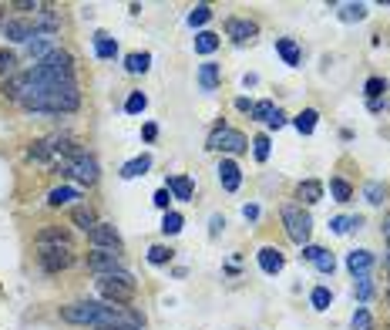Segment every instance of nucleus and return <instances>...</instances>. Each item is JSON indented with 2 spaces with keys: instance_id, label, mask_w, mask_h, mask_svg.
<instances>
[{
  "instance_id": "f257e3e1",
  "label": "nucleus",
  "mask_w": 390,
  "mask_h": 330,
  "mask_svg": "<svg viewBox=\"0 0 390 330\" xmlns=\"http://www.w3.org/2000/svg\"><path fill=\"white\" fill-rule=\"evenodd\" d=\"M17 105L34 115H68V112H78L81 91L78 84H40V81L24 78V95Z\"/></svg>"
},
{
  "instance_id": "f03ea898",
  "label": "nucleus",
  "mask_w": 390,
  "mask_h": 330,
  "mask_svg": "<svg viewBox=\"0 0 390 330\" xmlns=\"http://www.w3.org/2000/svg\"><path fill=\"white\" fill-rule=\"evenodd\" d=\"M27 81H40V84H75V58L68 51L54 47L47 58H40L31 71H24Z\"/></svg>"
},
{
  "instance_id": "7ed1b4c3",
  "label": "nucleus",
  "mask_w": 390,
  "mask_h": 330,
  "mask_svg": "<svg viewBox=\"0 0 390 330\" xmlns=\"http://www.w3.org/2000/svg\"><path fill=\"white\" fill-rule=\"evenodd\" d=\"M95 287H98V293H101L108 303H128V300L135 297V290H138L135 276H132L128 270L104 273V276H98V280H95Z\"/></svg>"
},
{
  "instance_id": "20e7f679",
  "label": "nucleus",
  "mask_w": 390,
  "mask_h": 330,
  "mask_svg": "<svg viewBox=\"0 0 390 330\" xmlns=\"http://www.w3.org/2000/svg\"><path fill=\"white\" fill-rule=\"evenodd\" d=\"M0 31H3V38L14 40V44H31L34 38H51L54 34L40 17H7Z\"/></svg>"
},
{
  "instance_id": "39448f33",
  "label": "nucleus",
  "mask_w": 390,
  "mask_h": 330,
  "mask_svg": "<svg viewBox=\"0 0 390 330\" xmlns=\"http://www.w3.org/2000/svg\"><path fill=\"white\" fill-rule=\"evenodd\" d=\"M101 313H104V303H98V300H75V303L61 307V320L78 324V327H98Z\"/></svg>"
},
{
  "instance_id": "423d86ee",
  "label": "nucleus",
  "mask_w": 390,
  "mask_h": 330,
  "mask_svg": "<svg viewBox=\"0 0 390 330\" xmlns=\"http://www.w3.org/2000/svg\"><path fill=\"white\" fill-rule=\"evenodd\" d=\"M283 226H286V236L299 246H310V233H313V219L310 213H303L299 206H283Z\"/></svg>"
},
{
  "instance_id": "0eeeda50",
  "label": "nucleus",
  "mask_w": 390,
  "mask_h": 330,
  "mask_svg": "<svg viewBox=\"0 0 390 330\" xmlns=\"http://www.w3.org/2000/svg\"><path fill=\"white\" fill-rule=\"evenodd\" d=\"M209 149L212 152H226V156H242L249 149V138L242 132H235V128H229V125H222V128H215L209 135Z\"/></svg>"
},
{
  "instance_id": "6e6552de",
  "label": "nucleus",
  "mask_w": 390,
  "mask_h": 330,
  "mask_svg": "<svg viewBox=\"0 0 390 330\" xmlns=\"http://www.w3.org/2000/svg\"><path fill=\"white\" fill-rule=\"evenodd\" d=\"M38 263L47 273L68 270L75 263V246H38Z\"/></svg>"
},
{
  "instance_id": "1a4fd4ad",
  "label": "nucleus",
  "mask_w": 390,
  "mask_h": 330,
  "mask_svg": "<svg viewBox=\"0 0 390 330\" xmlns=\"http://www.w3.org/2000/svg\"><path fill=\"white\" fill-rule=\"evenodd\" d=\"M88 270L104 276V273H121L125 270V256L115 250H91L88 253Z\"/></svg>"
},
{
  "instance_id": "9d476101",
  "label": "nucleus",
  "mask_w": 390,
  "mask_h": 330,
  "mask_svg": "<svg viewBox=\"0 0 390 330\" xmlns=\"http://www.w3.org/2000/svg\"><path fill=\"white\" fill-rule=\"evenodd\" d=\"M64 175L78 179L81 186H95V182H98V158L84 152L81 158H75V162H68V172H64Z\"/></svg>"
},
{
  "instance_id": "9b49d317",
  "label": "nucleus",
  "mask_w": 390,
  "mask_h": 330,
  "mask_svg": "<svg viewBox=\"0 0 390 330\" xmlns=\"http://www.w3.org/2000/svg\"><path fill=\"white\" fill-rule=\"evenodd\" d=\"M88 243H91L95 250H118V246H121V233H118L111 223H98L95 230L88 233Z\"/></svg>"
},
{
  "instance_id": "f8f14e48",
  "label": "nucleus",
  "mask_w": 390,
  "mask_h": 330,
  "mask_svg": "<svg viewBox=\"0 0 390 330\" xmlns=\"http://www.w3.org/2000/svg\"><path fill=\"white\" fill-rule=\"evenodd\" d=\"M259 34V24L249 17H229L226 20V38H233L235 44H246Z\"/></svg>"
},
{
  "instance_id": "ddd939ff",
  "label": "nucleus",
  "mask_w": 390,
  "mask_h": 330,
  "mask_svg": "<svg viewBox=\"0 0 390 330\" xmlns=\"http://www.w3.org/2000/svg\"><path fill=\"white\" fill-rule=\"evenodd\" d=\"M256 256H259V267H263V273H270V276H276V273L286 267V256L276 250V246H263Z\"/></svg>"
},
{
  "instance_id": "4468645a",
  "label": "nucleus",
  "mask_w": 390,
  "mask_h": 330,
  "mask_svg": "<svg viewBox=\"0 0 390 330\" xmlns=\"http://www.w3.org/2000/svg\"><path fill=\"white\" fill-rule=\"evenodd\" d=\"M219 182H222L226 193H235V189H239L242 172H239V165H235L233 158H222V162H219Z\"/></svg>"
},
{
  "instance_id": "2eb2a0df",
  "label": "nucleus",
  "mask_w": 390,
  "mask_h": 330,
  "mask_svg": "<svg viewBox=\"0 0 390 330\" xmlns=\"http://www.w3.org/2000/svg\"><path fill=\"white\" fill-rule=\"evenodd\" d=\"M169 193H172V199H178V202H192L195 195V186L189 175H169V186H165Z\"/></svg>"
},
{
  "instance_id": "dca6fc26",
  "label": "nucleus",
  "mask_w": 390,
  "mask_h": 330,
  "mask_svg": "<svg viewBox=\"0 0 390 330\" xmlns=\"http://www.w3.org/2000/svg\"><path fill=\"white\" fill-rule=\"evenodd\" d=\"M34 243H38V246H71V233L61 230V226H47V230H40V233L34 236Z\"/></svg>"
},
{
  "instance_id": "f3484780",
  "label": "nucleus",
  "mask_w": 390,
  "mask_h": 330,
  "mask_svg": "<svg viewBox=\"0 0 390 330\" xmlns=\"http://www.w3.org/2000/svg\"><path fill=\"white\" fill-rule=\"evenodd\" d=\"M373 267V253L370 250H353L347 253V270L353 273V276H364V273H370Z\"/></svg>"
},
{
  "instance_id": "a211bd4d",
  "label": "nucleus",
  "mask_w": 390,
  "mask_h": 330,
  "mask_svg": "<svg viewBox=\"0 0 390 330\" xmlns=\"http://www.w3.org/2000/svg\"><path fill=\"white\" fill-rule=\"evenodd\" d=\"M75 199H81V193L75 189V186H58V189H51V193H47V206L61 209V206H71Z\"/></svg>"
},
{
  "instance_id": "6ab92c4d",
  "label": "nucleus",
  "mask_w": 390,
  "mask_h": 330,
  "mask_svg": "<svg viewBox=\"0 0 390 330\" xmlns=\"http://www.w3.org/2000/svg\"><path fill=\"white\" fill-rule=\"evenodd\" d=\"M296 195L303 199V206H316V202L323 199V182H316V179H306V182H299Z\"/></svg>"
},
{
  "instance_id": "aec40b11",
  "label": "nucleus",
  "mask_w": 390,
  "mask_h": 330,
  "mask_svg": "<svg viewBox=\"0 0 390 330\" xmlns=\"http://www.w3.org/2000/svg\"><path fill=\"white\" fill-rule=\"evenodd\" d=\"M198 88L202 91H215L219 88V64H212V61L198 64Z\"/></svg>"
},
{
  "instance_id": "412c9836",
  "label": "nucleus",
  "mask_w": 390,
  "mask_h": 330,
  "mask_svg": "<svg viewBox=\"0 0 390 330\" xmlns=\"http://www.w3.org/2000/svg\"><path fill=\"white\" fill-rule=\"evenodd\" d=\"M71 219H75V226L84 230V233H91V230L98 226V216H95L91 206H75V209H71Z\"/></svg>"
},
{
  "instance_id": "4be33fe9",
  "label": "nucleus",
  "mask_w": 390,
  "mask_h": 330,
  "mask_svg": "<svg viewBox=\"0 0 390 330\" xmlns=\"http://www.w3.org/2000/svg\"><path fill=\"white\" fill-rule=\"evenodd\" d=\"M148 68H152V54H148V51H135V54L125 58V71H128V75H145Z\"/></svg>"
},
{
  "instance_id": "5701e85b",
  "label": "nucleus",
  "mask_w": 390,
  "mask_h": 330,
  "mask_svg": "<svg viewBox=\"0 0 390 330\" xmlns=\"http://www.w3.org/2000/svg\"><path fill=\"white\" fill-rule=\"evenodd\" d=\"M148 169H152V156H138L121 165V179H138V175H145Z\"/></svg>"
},
{
  "instance_id": "b1692460",
  "label": "nucleus",
  "mask_w": 390,
  "mask_h": 330,
  "mask_svg": "<svg viewBox=\"0 0 390 330\" xmlns=\"http://www.w3.org/2000/svg\"><path fill=\"white\" fill-rule=\"evenodd\" d=\"M276 51H279V58L286 61L290 68H299V47H296L292 38H279L276 40Z\"/></svg>"
},
{
  "instance_id": "393cba45",
  "label": "nucleus",
  "mask_w": 390,
  "mask_h": 330,
  "mask_svg": "<svg viewBox=\"0 0 390 330\" xmlns=\"http://www.w3.org/2000/svg\"><path fill=\"white\" fill-rule=\"evenodd\" d=\"M95 54H98L101 61L115 58V54H118V40H115V38H108L104 31H98V34H95Z\"/></svg>"
},
{
  "instance_id": "a878e982",
  "label": "nucleus",
  "mask_w": 390,
  "mask_h": 330,
  "mask_svg": "<svg viewBox=\"0 0 390 330\" xmlns=\"http://www.w3.org/2000/svg\"><path fill=\"white\" fill-rule=\"evenodd\" d=\"M316 121H320V112H316V108H306V112H299V115L292 118V125H296L299 135H313Z\"/></svg>"
},
{
  "instance_id": "bb28decb",
  "label": "nucleus",
  "mask_w": 390,
  "mask_h": 330,
  "mask_svg": "<svg viewBox=\"0 0 390 330\" xmlns=\"http://www.w3.org/2000/svg\"><path fill=\"white\" fill-rule=\"evenodd\" d=\"M27 158H31V162H51V158H54L51 138H38V142H31V149H27Z\"/></svg>"
},
{
  "instance_id": "cd10ccee",
  "label": "nucleus",
  "mask_w": 390,
  "mask_h": 330,
  "mask_svg": "<svg viewBox=\"0 0 390 330\" xmlns=\"http://www.w3.org/2000/svg\"><path fill=\"white\" fill-rule=\"evenodd\" d=\"M0 95L10 98V101H20V95H24V75H10L7 81H0Z\"/></svg>"
},
{
  "instance_id": "c85d7f7f",
  "label": "nucleus",
  "mask_w": 390,
  "mask_h": 330,
  "mask_svg": "<svg viewBox=\"0 0 390 330\" xmlns=\"http://www.w3.org/2000/svg\"><path fill=\"white\" fill-rule=\"evenodd\" d=\"M360 226H364V219H360V216H336V219H330V230L336 236L350 233V230H360Z\"/></svg>"
},
{
  "instance_id": "c756f323",
  "label": "nucleus",
  "mask_w": 390,
  "mask_h": 330,
  "mask_svg": "<svg viewBox=\"0 0 390 330\" xmlns=\"http://www.w3.org/2000/svg\"><path fill=\"white\" fill-rule=\"evenodd\" d=\"M215 47H219V34H212V31L195 34V54H212Z\"/></svg>"
},
{
  "instance_id": "7c9ffc66",
  "label": "nucleus",
  "mask_w": 390,
  "mask_h": 330,
  "mask_svg": "<svg viewBox=\"0 0 390 330\" xmlns=\"http://www.w3.org/2000/svg\"><path fill=\"white\" fill-rule=\"evenodd\" d=\"M24 51H27V54L34 58V64H38V61H40V58H47V54H51L54 47H51V38H34L31 44H24Z\"/></svg>"
},
{
  "instance_id": "2f4dec72",
  "label": "nucleus",
  "mask_w": 390,
  "mask_h": 330,
  "mask_svg": "<svg viewBox=\"0 0 390 330\" xmlns=\"http://www.w3.org/2000/svg\"><path fill=\"white\" fill-rule=\"evenodd\" d=\"M10 75H17V54L0 47V81H7Z\"/></svg>"
},
{
  "instance_id": "473e14b6",
  "label": "nucleus",
  "mask_w": 390,
  "mask_h": 330,
  "mask_svg": "<svg viewBox=\"0 0 390 330\" xmlns=\"http://www.w3.org/2000/svg\"><path fill=\"white\" fill-rule=\"evenodd\" d=\"M182 223H185V219H182V213L169 209V213L162 216V233H165V236H178V233H182Z\"/></svg>"
},
{
  "instance_id": "72a5a7b5",
  "label": "nucleus",
  "mask_w": 390,
  "mask_h": 330,
  "mask_svg": "<svg viewBox=\"0 0 390 330\" xmlns=\"http://www.w3.org/2000/svg\"><path fill=\"white\" fill-rule=\"evenodd\" d=\"M336 14H340V20H347V24H353V20H364V17H367V3H343Z\"/></svg>"
},
{
  "instance_id": "f704fd0d",
  "label": "nucleus",
  "mask_w": 390,
  "mask_h": 330,
  "mask_svg": "<svg viewBox=\"0 0 390 330\" xmlns=\"http://www.w3.org/2000/svg\"><path fill=\"white\" fill-rule=\"evenodd\" d=\"M310 303H313V310H330L333 293L327 290V287H316V290L310 293Z\"/></svg>"
},
{
  "instance_id": "c9c22d12",
  "label": "nucleus",
  "mask_w": 390,
  "mask_h": 330,
  "mask_svg": "<svg viewBox=\"0 0 390 330\" xmlns=\"http://www.w3.org/2000/svg\"><path fill=\"white\" fill-rule=\"evenodd\" d=\"M209 17H212V7H209V3H195L192 10H189V24H192V27L209 24Z\"/></svg>"
},
{
  "instance_id": "e433bc0d",
  "label": "nucleus",
  "mask_w": 390,
  "mask_h": 330,
  "mask_svg": "<svg viewBox=\"0 0 390 330\" xmlns=\"http://www.w3.org/2000/svg\"><path fill=\"white\" fill-rule=\"evenodd\" d=\"M330 193H333L336 202H350L353 189H350V182H347V179H330Z\"/></svg>"
},
{
  "instance_id": "4c0bfd02",
  "label": "nucleus",
  "mask_w": 390,
  "mask_h": 330,
  "mask_svg": "<svg viewBox=\"0 0 390 330\" xmlns=\"http://www.w3.org/2000/svg\"><path fill=\"white\" fill-rule=\"evenodd\" d=\"M145 108H148V98L141 95V91H132L128 101H125V112H128V115H141Z\"/></svg>"
},
{
  "instance_id": "58836bf2",
  "label": "nucleus",
  "mask_w": 390,
  "mask_h": 330,
  "mask_svg": "<svg viewBox=\"0 0 390 330\" xmlns=\"http://www.w3.org/2000/svg\"><path fill=\"white\" fill-rule=\"evenodd\" d=\"M364 195H367L370 206H380L384 195H387V189H384V182H367V186H364Z\"/></svg>"
},
{
  "instance_id": "ea45409f",
  "label": "nucleus",
  "mask_w": 390,
  "mask_h": 330,
  "mask_svg": "<svg viewBox=\"0 0 390 330\" xmlns=\"http://www.w3.org/2000/svg\"><path fill=\"white\" fill-rule=\"evenodd\" d=\"M249 145H253L256 162H266V158H270V135H256Z\"/></svg>"
},
{
  "instance_id": "a19ab883",
  "label": "nucleus",
  "mask_w": 390,
  "mask_h": 330,
  "mask_svg": "<svg viewBox=\"0 0 390 330\" xmlns=\"http://www.w3.org/2000/svg\"><path fill=\"white\" fill-rule=\"evenodd\" d=\"M353 293H357V300L364 303V300H370V293H373V283H370V276L364 273V276H357V283H353Z\"/></svg>"
},
{
  "instance_id": "79ce46f5",
  "label": "nucleus",
  "mask_w": 390,
  "mask_h": 330,
  "mask_svg": "<svg viewBox=\"0 0 390 330\" xmlns=\"http://www.w3.org/2000/svg\"><path fill=\"white\" fill-rule=\"evenodd\" d=\"M350 327L353 330H370L373 327V317L367 307H357V313H353V320H350Z\"/></svg>"
},
{
  "instance_id": "37998d69",
  "label": "nucleus",
  "mask_w": 390,
  "mask_h": 330,
  "mask_svg": "<svg viewBox=\"0 0 390 330\" xmlns=\"http://www.w3.org/2000/svg\"><path fill=\"white\" fill-rule=\"evenodd\" d=\"M364 91H367V98H370V105H377V98L387 91V81H384V78H370L367 84H364Z\"/></svg>"
},
{
  "instance_id": "c03bdc74",
  "label": "nucleus",
  "mask_w": 390,
  "mask_h": 330,
  "mask_svg": "<svg viewBox=\"0 0 390 330\" xmlns=\"http://www.w3.org/2000/svg\"><path fill=\"white\" fill-rule=\"evenodd\" d=\"M148 263H155V267L172 263V250H169V246H152V250H148Z\"/></svg>"
},
{
  "instance_id": "a18cd8bd",
  "label": "nucleus",
  "mask_w": 390,
  "mask_h": 330,
  "mask_svg": "<svg viewBox=\"0 0 390 330\" xmlns=\"http://www.w3.org/2000/svg\"><path fill=\"white\" fill-rule=\"evenodd\" d=\"M273 112H276L273 101H256V105H253V118H259V121H270V118H273Z\"/></svg>"
},
{
  "instance_id": "49530a36",
  "label": "nucleus",
  "mask_w": 390,
  "mask_h": 330,
  "mask_svg": "<svg viewBox=\"0 0 390 330\" xmlns=\"http://www.w3.org/2000/svg\"><path fill=\"white\" fill-rule=\"evenodd\" d=\"M316 270H320V273H333V270H336V260H333V253H327V250L320 253V260H316Z\"/></svg>"
},
{
  "instance_id": "de8ad7c7",
  "label": "nucleus",
  "mask_w": 390,
  "mask_h": 330,
  "mask_svg": "<svg viewBox=\"0 0 390 330\" xmlns=\"http://www.w3.org/2000/svg\"><path fill=\"white\" fill-rule=\"evenodd\" d=\"M222 230H226V216H219V213H215L212 219H209V236H219Z\"/></svg>"
},
{
  "instance_id": "09e8293b",
  "label": "nucleus",
  "mask_w": 390,
  "mask_h": 330,
  "mask_svg": "<svg viewBox=\"0 0 390 330\" xmlns=\"http://www.w3.org/2000/svg\"><path fill=\"white\" fill-rule=\"evenodd\" d=\"M169 202H172V193H169V189H158V193H155V206L169 213Z\"/></svg>"
},
{
  "instance_id": "8fccbe9b",
  "label": "nucleus",
  "mask_w": 390,
  "mask_h": 330,
  "mask_svg": "<svg viewBox=\"0 0 390 330\" xmlns=\"http://www.w3.org/2000/svg\"><path fill=\"white\" fill-rule=\"evenodd\" d=\"M286 121H290V118H286V115H283V112H279V108H276V112H273V118H270L266 125H270V128H273V132H276V128H283Z\"/></svg>"
},
{
  "instance_id": "3c124183",
  "label": "nucleus",
  "mask_w": 390,
  "mask_h": 330,
  "mask_svg": "<svg viewBox=\"0 0 390 330\" xmlns=\"http://www.w3.org/2000/svg\"><path fill=\"white\" fill-rule=\"evenodd\" d=\"M141 138H145V142H155V138H158V125H155V121H148V125L141 128Z\"/></svg>"
},
{
  "instance_id": "603ef678",
  "label": "nucleus",
  "mask_w": 390,
  "mask_h": 330,
  "mask_svg": "<svg viewBox=\"0 0 390 330\" xmlns=\"http://www.w3.org/2000/svg\"><path fill=\"white\" fill-rule=\"evenodd\" d=\"M242 216H246L249 223H256V219H259V206H256V202H246V206H242Z\"/></svg>"
},
{
  "instance_id": "864d4df0",
  "label": "nucleus",
  "mask_w": 390,
  "mask_h": 330,
  "mask_svg": "<svg viewBox=\"0 0 390 330\" xmlns=\"http://www.w3.org/2000/svg\"><path fill=\"white\" fill-rule=\"evenodd\" d=\"M320 253H323V246H303V260L316 263V260H320Z\"/></svg>"
},
{
  "instance_id": "5fc2aeb1",
  "label": "nucleus",
  "mask_w": 390,
  "mask_h": 330,
  "mask_svg": "<svg viewBox=\"0 0 390 330\" xmlns=\"http://www.w3.org/2000/svg\"><path fill=\"white\" fill-rule=\"evenodd\" d=\"M235 108H239V112H253V105H249V98H235Z\"/></svg>"
},
{
  "instance_id": "6e6d98bb",
  "label": "nucleus",
  "mask_w": 390,
  "mask_h": 330,
  "mask_svg": "<svg viewBox=\"0 0 390 330\" xmlns=\"http://www.w3.org/2000/svg\"><path fill=\"white\" fill-rule=\"evenodd\" d=\"M3 10H7V7H3V3H0V17H3ZM0 27H3V20H0Z\"/></svg>"
},
{
  "instance_id": "4d7b16f0",
  "label": "nucleus",
  "mask_w": 390,
  "mask_h": 330,
  "mask_svg": "<svg viewBox=\"0 0 390 330\" xmlns=\"http://www.w3.org/2000/svg\"><path fill=\"white\" fill-rule=\"evenodd\" d=\"M384 236H387V239H390V219H387V230H384Z\"/></svg>"
},
{
  "instance_id": "13d9d810",
  "label": "nucleus",
  "mask_w": 390,
  "mask_h": 330,
  "mask_svg": "<svg viewBox=\"0 0 390 330\" xmlns=\"http://www.w3.org/2000/svg\"><path fill=\"white\" fill-rule=\"evenodd\" d=\"M387 263H390V256H387Z\"/></svg>"
}]
</instances>
